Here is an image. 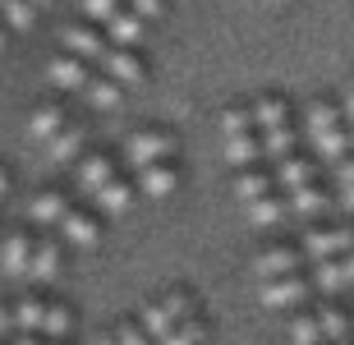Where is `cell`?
<instances>
[{"instance_id":"f546056e","label":"cell","mask_w":354,"mask_h":345,"mask_svg":"<svg viewBox=\"0 0 354 345\" xmlns=\"http://www.w3.org/2000/svg\"><path fill=\"white\" fill-rule=\"evenodd\" d=\"M0 19H5V28L19 37V32H32V28L41 24V10L32 0H0Z\"/></svg>"},{"instance_id":"484cf974","label":"cell","mask_w":354,"mask_h":345,"mask_svg":"<svg viewBox=\"0 0 354 345\" xmlns=\"http://www.w3.org/2000/svg\"><path fill=\"white\" fill-rule=\"evenodd\" d=\"M221 152H225V161L235 166V171H244V166H263V138L258 133H225L221 138Z\"/></svg>"},{"instance_id":"e0dca14e","label":"cell","mask_w":354,"mask_h":345,"mask_svg":"<svg viewBox=\"0 0 354 345\" xmlns=\"http://www.w3.org/2000/svg\"><path fill=\"white\" fill-rule=\"evenodd\" d=\"M60 272H65V239L55 235V230H37V239H32V263H28V281H32V286H51V281H60Z\"/></svg>"},{"instance_id":"b9f144b4","label":"cell","mask_w":354,"mask_h":345,"mask_svg":"<svg viewBox=\"0 0 354 345\" xmlns=\"http://www.w3.org/2000/svg\"><path fill=\"white\" fill-rule=\"evenodd\" d=\"M267 5H290V0H267Z\"/></svg>"},{"instance_id":"9a60e30c","label":"cell","mask_w":354,"mask_h":345,"mask_svg":"<svg viewBox=\"0 0 354 345\" xmlns=\"http://www.w3.org/2000/svg\"><path fill=\"white\" fill-rule=\"evenodd\" d=\"M88 147H92V120L79 111V115L69 120V124H65L60 133H55L51 143L41 147V152H46V161H51V166L69 171V166H74V161H79L83 152H88Z\"/></svg>"},{"instance_id":"74e56055","label":"cell","mask_w":354,"mask_h":345,"mask_svg":"<svg viewBox=\"0 0 354 345\" xmlns=\"http://www.w3.org/2000/svg\"><path fill=\"white\" fill-rule=\"evenodd\" d=\"M336 106H341L345 124H350V129H354V83H350V88H345V93H341V102H336Z\"/></svg>"},{"instance_id":"5b68a950","label":"cell","mask_w":354,"mask_h":345,"mask_svg":"<svg viewBox=\"0 0 354 345\" xmlns=\"http://www.w3.org/2000/svg\"><path fill=\"white\" fill-rule=\"evenodd\" d=\"M194 313H203V299H198L189 286H171V290H161V295H152V299H143V308H138L133 318L147 327V336H152V341H161L175 322L194 318Z\"/></svg>"},{"instance_id":"4fadbf2b","label":"cell","mask_w":354,"mask_h":345,"mask_svg":"<svg viewBox=\"0 0 354 345\" xmlns=\"http://www.w3.org/2000/svg\"><path fill=\"white\" fill-rule=\"evenodd\" d=\"M133 175V185H138V198L147 203H166L180 194L184 185V161H152V166H138Z\"/></svg>"},{"instance_id":"4316f807","label":"cell","mask_w":354,"mask_h":345,"mask_svg":"<svg viewBox=\"0 0 354 345\" xmlns=\"http://www.w3.org/2000/svg\"><path fill=\"white\" fill-rule=\"evenodd\" d=\"M317 318H322L327 345L331 341H350V336H354V308L341 304V299H322V304H317Z\"/></svg>"},{"instance_id":"7bdbcfd3","label":"cell","mask_w":354,"mask_h":345,"mask_svg":"<svg viewBox=\"0 0 354 345\" xmlns=\"http://www.w3.org/2000/svg\"><path fill=\"white\" fill-rule=\"evenodd\" d=\"M263 5H267V0H263Z\"/></svg>"},{"instance_id":"5bb4252c","label":"cell","mask_w":354,"mask_h":345,"mask_svg":"<svg viewBox=\"0 0 354 345\" xmlns=\"http://www.w3.org/2000/svg\"><path fill=\"white\" fill-rule=\"evenodd\" d=\"M313 277H308V267L304 272H290V277H272L263 281V304L267 308H281V313H295V308L313 304Z\"/></svg>"},{"instance_id":"f6af8a7d","label":"cell","mask_w":354,"mask_h":345,"mask_svg":"<svg viewBox=\"0 0 354 345\" xmlns=\"http://www.w3.org/2000/svg\"><path fill=\"white\" fill-rule=\"evenodd\" d=\"M350 308H354V304H350Z\"/></svg>"},{"instance_id":"52a82bcc","label":"cell","mask_w":354,"mask_h":345,"mask_svg":"<svg viewBox=\"0 0 354 345\" xmlns=\"http://www.w3.org/2000/svg\"><path fill=\"white\" fill-rule=\"evenodd\" d=\"M97 69H102L106 79H115L124 93H133V88H147V79H152V55H147V46H120V41H111L106 55L97 60Z\"/></svg>"},{"instance_id":"2e32d148","label":"cell","mask_w":354,"mask_h":345,"mask_svg":"<svg viewBox=\"0 0 354 345\" xmlns=\"http://www.w3.org/2000/svg\"><path fill=\"white\" fill-rule=\"evenodd\" d=\"M74 115H79V106H74V102H65V97H41L37 106L28 111V138H32L37 147H46Z\"/></svg>"},{"instance_id":"ba28073f","label":"cell","mask_w":354,"mask_h":345,"mask_svg":"<svg viewBox=\"0 0 354 345\" xmlns=\"http://www.w3.org/2000/svg\"><path fill=\"white\" fill-rule=\"evenodd\" d=\"M304 263H327V258H341V253L354 249V226H341V221H308L299 235Z\"/></svg>"},{"instance_id":"ac0fdd59","label":"cell","mask_w":354,"mask_h":345,"mask_svg":"<svg viewBox=\"0 0 354 345\" xmlns=\"http://www.w3.org/2000/svg\"><path fill=\"white\" fill-rule=\"evenodd\" d=\"M83 203H92V207H97L106 221H115V216H129L143 198H138V185H133V175H129V171H120L115 180H106V185L97 189L92 198H83Z\"/></svg>"},{"instance_id":"8992f818","label":"cell","mask_w":354,"mask_h":345,"mask_svg":"<svg viewBox=\"0 0 354 345\" xmlns=\"http://www.w3.org/2000/svg\"><path fill=\"white\" fill-rule=\"evenodd\" d=\"M120 171H124V161H120V147L92 143L88 152H83V157L69 166V189H74L79 198H92V194H97L106 180H115Z\"/></svg>"},{"instance_id":"3957f363","label":"cell","mask_w":354,"mask_h":345,"mask_svg":"<svg viewBox=\"0 0 354 345\" xmlns=\"http://www.w3.org/2000/svg\"><path fill=\"white\" fill-rule=\"evenodd\" d=\"M120 161H124V171H138V166H152V161H184V138L166 120H143L124 133Z\"/></svg>"},{"instance_id":"8d00e7d4","label":"cell","mask_w":354,"mask_h":345,"mask_svg":"<svg viewBox=\"0 0 354 345\" xmlns=\"http://www.w3.org/2000/svg\"><path fill=\"white\" fill-rule=\"evenodd\" d=\"M5 345H74V341H55V336H28V332H14Z\"/></svg>"},{"instance_id":"f35d334b","label":"cell","mask_w":354,"mask_h":345,"mask_svg":"<svg viewBox=\"0 0 354 345\" xmlns=\"http://www.w3.org/2000/svg\"><path fill=\"white\" fill-rule=\"evenodd\" d=\"M10 194H14V171L0 161V203H10Z\"/></svg>"},{"instance_id":"8fae6325","label":"cell","mask_w":354,"mask_h":345,"mask_svg":"<svg viewBox=\"0 0 354 345\" xmlns=\"http://www.w3.org/2000/svg\"><path fill=\"white\" fill-rule=\"evenodd\" d=\"M74 203H79V194L69 185H37L28 194V226L32 230H55Z\"/></svg>"},{"instance_id":"60d3db41","label":"cell","mask_w":354,"mask_h":345,"mask_svg":"<svg viewBox=\"0 0 354 345\" xmlns=\"http://www.w3.org/2000/svg\"><path fill=\"white\" fill-rule=\"evenodd\" d=\"M92 345H120V341H115V332H111V327H102V332L92 336Z\"/></svg>"},{"instance_id":"ee69618b","label":"cell","mask_w":354,"mask_h":345,"mask_svg":"<svg viewBox=\"0 0 354 345\" xmlns=\"http://www.w3.org/2000/svg\"><path fill=\"white\" fill-rule=\"evenodd\" d=\"M0 345H5V341H0Z\"/></svg>"},{"instance_id":"9c48e42d","label":"cell","mask_w":354,"mask_h":345,"mask_svg":"<svg viewBox=\"0 0 354 345\" xmlns=\"http://www.w3.org/2000/svg\"><path fill=\"white\" fill-rule=\"evenodd\" d=\"M106 46H111V37H106L92 19H83V14L65 19V24H60V32H55V51H69V55H79V60H88V65H97V60H102Z\"/></svg>"},{"instance_id":"7c38bea8","label":"cell","mask_w":354,"mask_h":345,"mask_svg":"<svg viewBox=\"0 0 354 345\" xmlns=\"http://www.w3.org/2000/svg\"><path fill=\"white\" fill-rule=\"evenodd\" d=\"M92 74H97V65H88V60H79V55H69V51H55L51 60H46V83H51V93L65 97V102H79L83 88L92 83Z\"/></svg>"},{"instance_id":"44dd1931","label":"cell","mask_w":354,"mask_h":345,"mask_svg":"<svg viewBox=\"0 0 354 345\" xmlns=\"http://www.w3.org/2000/svg\"><path fill=\"white\" fill-rule=\"evenodd\" d=\"M304 249L299 239H276V244H267V249H258V258H253V272L263 281L272 277H290V272H304Z\"/></svg>"},{"instance_id":"836d02e7","label":"cell","mask_w":354,"mask_h":345,"mask_svg":"<svg viewBox=\"0 0 354 345\" xmlns=\"http://www.w3.org/2000/svg\"><path fill=\"white\" fill-rule=\"evenodd\" d=\"M120 5H124V0H79V14H83V19H92L97 28H106L120 14Z\"/></svg>"},{"instance_id":"6da1fadb","label":"cell","mask_w":354,"mask_h":345,"mask_svg":"<svg viewBox=\"0 0 354 345\" xmlns=\"http://www.w3.org/2000/svg\"><path fill=\"white\" fill-rule=\"evenodd\" d=\"M14 327L28 336H55V341H69L74 327H79V313L69 299L51 290H32V295H19L14 299Z\"/></svg>"},{"instance_id":"30bf717a","label":"cell","mask_w":354,"mask_h":345,"mask_svg":"<svg viewBox=\"0 0 354 345\" xmlns=\"http://www.w3.org/2000/svg\"><path fill=\"white\" fill-rule=\"evenodd\" d=\"M55 235L65 239V249H102V239H106V216L92 207V203H74L65 212V221L55 226Z\"/></svg>"},{"instance_id":"4dcf8cb0","label":"cell","mask_w":354,"mask_h":345,"mask_svg":"<svg viewBox=\"0 0 354 345\" xmlns=\"http://www.w3.org/2000/svg\"><path fill=\"white\" fill-rule=\"evenodd\" d=\"M157 345H207V313H194V318L175 322Z\"/></svg>"},{"instance_id":"7a4b0ae2","label":"cell","mask_w":354,"mask_h":345,"mask_svg":"<svg viewBox=\"0 0 354 345\" xmlns=\"http://www.w3.org/2000/svg\"><path fill=\"white\" fill-rule=\"evenodd\" d=\"M304 133H308V143H313V157L322 166H336L341 157L354 152V138H350V124H345L341 106L331 102V97H313L308 106H304Z\"/></svg>"},{"instance_id":"7402d4cb","label":"cell","mask_w":354,"mask_h":345,"mask_svg":"<svg viewBox=\"0 0 354 345\" xmlns=\"http://www.w3.org/2000/svg\"><path fill=\"white\" fill-rule=\"evenodd\" d=\"M276 175V185H281V194H290V189H304V185H313V180H322V161L313 157V152H290V157L281 161H267Z\"/></svg>"},{"instance_id":"f1b7e54d","label":"cell","mask_w":354,"mask_h":345,"mask_svg":"<svg viewBox=\"0 0 354 345\" xmlns=\"http://www.w3.org/2000/svg\"><path fill=\"white\" fill-rule=\"evenodd\" d=\"M290 345H327L322 318H317V304L295 308V318H290Z\"/></svg>"},{"instance_id":"d590c367","label":"cell","mask_w":354,"mask_h":345,"mask_svg":"<svg viewBox=\"0 0 354 345\" xmlns=\"http://www.w3.org/2000/svg\"><path fill=\"white\" fill-rule=\"evenodd\" d=\"M14 332H19L14 327V299H0V341H10Z\"/></svg>"},{"instance_id":"cb8c5ba5","label":"cell","mask_w":354,"mask_h":345,"mask_svg":"<svg viewBox=\"0 0 354 345\" xmlns=\"http://www.w3.org/2000/svg\"><path fill=\"white\" fill-rule=\"evenodd\" d=\"M120 102H124V88H120L115 79H106L102 69L92 74V83L83 88V97L74 102V106L83 111V115H106V111H120Z\"/></svg>"},{"instance_id":"d4e9b609","label":"cell","mask_w":354,"mask_h":345,"mask_svg":"<svg viewBox=\"0 0 354 345\" xmlns=\"http://www.w3.org/2000/svg\"><path fill=\"white\" fill-rule=\"evenodd\" d=\"M276 175H272V166H244V171L235 175V198H239V207L244 203H253V198H267V194H276Z\"/></svg>"},{"instance_id":"e575fe53","label":"cell","mask_w":354,"mask_h":345,"mask_svg":"<svg viewBox=\"0 0 354 345\" xmlns=\"http://www.w3.org/2000/svg\"><path fill=\"white\" fill-rule=\"evenodd\" d=\"M124 5H129V10H138V14H143V19H147L152 28L171 19V0H124Z\"/></svg>"},{"instance_id":"ab89813d","label":"cell","mask_w":354,"mask_h":345,"mask_svg":"<svg viewBox=\"0 0 354 345\" xmlns=\"http://www.w3.org/2000/svg\"><path fill=\"white\" fill-rule=\"evenodd\" d=\"M336 194H341V203L354 212V180H350V185H336Z\"/></svg>"},{"instance_id":"d6986e66","label":"cell","mask_w":354,"mask_h":345,"mask_svg":"<svg viewBox=\"0 0 354 345\" xmlns=\"http://www.w3.org/2000/svg\"><path fill=\"white\" fill-rule=\"evenodd\" d=\"M32 239H37V230L28 226H5L0 230V272L14 281H28V263H32Z\"/></svg>"},{"instance_id":"603a6c76","label":"cell","mask_w":354,"mask_h":345,"mask_svg":"<svg viewBox=\"0 0 354 345\" xmlns=\"http://www.w3.org/2000/svg\"><path fill=\"white\" fill-rule=\"evenodd\" d=\"M331 203H336V194H331V189L322 185V180H313V185L290 189V194H286L290 216H299V221H322V216L331 212Z\"/></svg>"},{"instance_id":"1f68e13d","label":"cell","mask_w":354,"mask_h":345,"mask_svg":"<svg viewBox=\"0 0 354 345\" xmlns=\"http://www.w3.org/2000/svg\"><path fill=\"white\" fill-rule=\"evenodd\" d=\"M225 133H258L253 129V106L249 102H230V106L221 111V138Z\"/></svg>"},{"instance_id":"d6a6232c","label":"cell","mask_w":354,"mask_h":345,"mask_svg":"<svg viewBox=\"0 0 354 345\" xmlns=\"http://www.w3.org/2000/svg\"><path fill=\"white\" fill-rule=\"evenodd\" d=\"M111 332H115L120 345H157L152 336H147V327L133 318V313H129V318H115V322H111Z\"/></svg>"},{"instance_id":"ffe728a7","label":"cell","mask_w":354,"mask_h":345,"mask_svg":"<svg viewBox=\"0 0 354 345\" xmlns=\"http://www.w3.org/2000/svg\"><path fill=\"white\" fill-rule=\"evenodd\" d=\"M313 277V290L322 299H341V295H354V249L341 253V258H327V263H313L308 267Z\"/></svg>"},{"instance_id":"83f0119b","label":"cell","mask_w":354,"mask_h":345,"mask_svg":"<svg viewBox=\"0 0 354 345\" xmlns=\"http://www.w3.org/2000/svg\"><path fill=\"white\" fill-rule=\"evenodd\" d=\"M244 216H249L253 226L276 230V226H281V221L290 216V207H286V194L276 189V194H267V198H253V203H244Z\"/></svg>"},{"instance_id":"277c9868","label":"cell","mask_w":354,"mask_h":345,"mask_svg":"<svg viewBox=\"0 0 354 345\" xmlns=\"http://www.w3.org/2000/svg\"><path fill=\"white\" fill-rule=\"evenodd\" d=\"M253 106V129L263 138V157L267 161H281L299 147V129H295V111L281 93H258L249 102Z\"/></svg>"}]
</instances>
